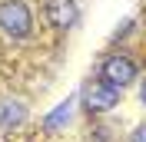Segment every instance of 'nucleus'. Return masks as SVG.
Instances as JSON below:
<instances>
[{"mask_svg":"<svg viewBox=\"0 0 146 142\" xmlns=\"http://www.w3.org/2000/svg\"><path fill=\"white\" fill-rule=\"evenodd\" d=\"M0 27L7 30L10 36H27L30 27H33V17H30L27 3H20V0L0 3Z\"/></svg>","mask_w":146,"mask_h":142,"instance_id":"f257e3e1","label":"nucleus"},{"mask_svg":"<svg viewBox=\"0 0 146 142\" xmlns=\"http://www.w3.org/2000/svg\"><path fill=\"white\" fill-rule=\"evenodd\" d=\"M103 83H110V86H126V83H133V76H136V63L129 60V56H110L106 63H103Z\"/></svg>","mask_w":146,"mask_h":142,"instance_id":"f03ea898","label":"nucleus"},{"mask_svg":"<svg viewBox=\"0 0 146 142\" xmlns=\"http://www.w3.org/2000/svg\"><path fill=\"white\" fill-rule=\"evenodd\" d=\"M119 103V89L110 86V83H93L90 89H86V109L90 112H106V109H113Z\"/></svg>","mask_w":146,"mask_h":142,"instance_id":"7ed1b4c3","label":"nucleus"},{"mask_svg":"<svg viewBox=\"0 0 146 142\" xmlns=\"http://www.w3.org/2000/svg\"><path fill=\"white\" fill-rule=\"evenodd\" d=\"M46 17L56 27H70L73 20H76V3L73 0H50L46 3Z\"/></svg>","mask_w":146,"mask_h":142,"instance_id":"20e7f679","label":"nucleus"},{"mask_svg":"<svg viewBox=\"0 0 146 142\" xmlns=\"http://www.w3.org/2000/svg\"><path fill=\"white\" fill-rule=\"evenodd\" d=\"M23 116H27L23 103H17V99H3L0 103V126H17V122H23Z\"/></svg>","mask_w":146,"mask_h":142,"instance_id":"39448f33","label":"nucleus"},{"mask_svg":"<svg viewBox=\"0 0 146 142\" xmlns=\"http://www.w3.org/2000/svg\"><path fill=\"white\" fill-rule=\"evenodd\" d=\"M70 106H73L70 99H66L63 106H56V109H53V112L46 116V126H50V129H56V126H60V122H66V116H70Z\"/></svg>","mask_w":146,"mask_h":142,"instance_id":"423d86ee","label":"nucleus"},{"mask_svg":"<svg viewBox=\"0 0 146 142\" xmlns=\"http://www.w3.org/2000/svg\"><path fill=\"white\" fill-rule=\"evenodd\" d=\"M129 142H146V126H139V129H136V132H133V135H129Z\"/></svg>","mask_w":146,"mask_h":142,"instance_id":"0eeeda50","label":"nucleus"},{"mask_svg":"<svg viewBox=\"0 0 146 142\" xmlns=\"http://www.w3.org/2000/svg\"><path fill=\"white\" fill-rule=\"evenodd\" d=\"M139 99L146 103V80H143V89H139Z\"/></svg>","mask_w":146,"mask_h":142,"instance_id":"6e6552de","label":"nucleus"}]
</instances>
